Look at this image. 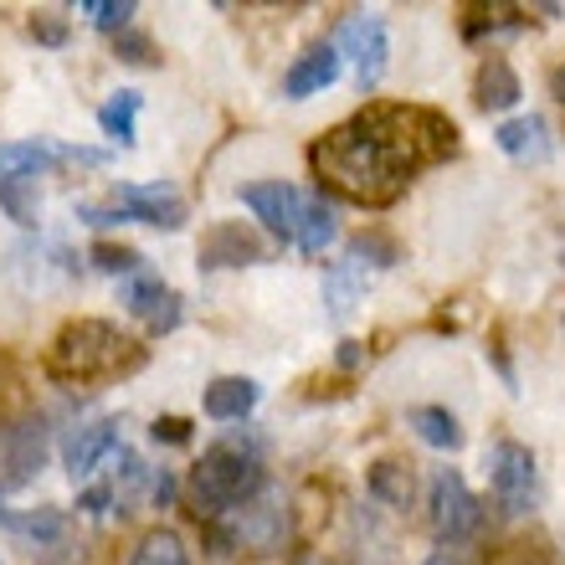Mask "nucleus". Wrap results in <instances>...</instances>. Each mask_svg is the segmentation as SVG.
Listing matches in <instances>:
<instances>
[{"mask_svg":"<svg viewBox=\"0 0 565 565\" xmlns=\"http://www.w3.org/2000/svg\"><path fill=\"white\" fill-rule=\"evenodd\" d=\"M458 154V124L422 104H365L309 145L313 180L350 206H391L406 185Z\"/></svg>","mask_w":565,"mask_h":565,"instance_id":"obj_1","label":"nucleus"},{"mask_svg":"<svg viewBox=\"0 0 565 565\" xmlns=\"http://www.w3.org/2000/svg\"><path fill=\"white\" fill-rule=\"evenodd\" d=\"M145 365V344L129 340L119 324L108 319H67L57 340L46 350V375L67 381V386H93V381H114Z\"/></svg>","mask_w":565,"mask_h":565,"instance_id":"obj_2","label":"nucleus"},{"mask_svg":"<svg viewBox=\"0 0 565 565\" xmlns=\"http://www.w3.org/2000/svg\"><path fill=\"white\" fill-rule=\"evenodd\" d=\"M268 489V473H263V458L247 452L237 443H216L201 452V462L185 478V504H191L195 520H226L237 509L257 504V493Z\"/></svg>","mask_w":565,"mask_h":565,"instance_id":"obj_3","label":"nucleus"},{"mask_svg":"<svg viewBox=\"0 0 565 565\" xmlns=\"http://www.w3.org/2000/svg\"><path fill=\"white\" fill-rule=\"evenodd\" d=\"M431 530L443 545H468L478 535V524H483V504L473 499L468 489V478L458 468H437L431 473Z\"/></svg>","mask_w":565,"mask_h":565,"instance_id":"obj_4","label":"nucleus"},{"mask_svg":"<svg viewBox=\"0 0 565 565\" xmlns=\"http://www.w3.org/2000/svg\"><path fill=\"white\" fill-rule=\"evenodd\" d=\"M489 483H493V499L504 514H530L540 504V468H535V452L514 437L489 447Z\"/></svg>","mask_w":565,"mask_h":565,"instance_id":"obj_5","label":"nucleus"},{"mask_svg":"<svg viewBox=\"0 0 565 565\" xmlns=\"http://www.w3.org/2000/svg\"><path fill=\"white\" fill-rule=\"evenodd\" d=\"M46 452H52V427L36 412L0 427V489H26L46 468Z\"/></svg>","mask_w":565,"mask_h":565,"instance_id":"obj_6","label":"nucleus"},{"mask_svg":"<svg viewBox=\"0 0 565 565\" xmlns=\"http://www.w3.org/2000/svg\"><path fill=\"white\" fill-rule=\"evenodd\" d=\"M334 52H340V57H355V83H360V93H371L375 83L386 77V57H391L386 21H381V15H371V11L344 15Z\"/></svg>","mask_w":565,"mask_h":565,"instance_id":"obj_7","label":"nucleus"},{"mask_svg":"<svg viewBox=\"0 0 565 565\" xmlns=\"http://www.w3.org/2000/svg\"><path fill=\"white\" fill-rule=\"evenodd\" d=\"M108 201H114L129 222L160 226V232H180V226H185V201H180V191L160 185V180H149V185H114Z\"/></svg>","mask_w":565,"mask_h":565,"instance_id":"obj_8","label":"nucleus"},{"mask_svg":"<svg viewBox=\"0 0 565 565\" xmlns=\"http://www.w3.org/2000/svg\"><path fill=\"white\" fill-rule=\"evenodd\" d=\"M242 201L253 206V216L268 226L278 242H298V216H303V191H294L288 180H253Z\"/></svg>","mask_w":565,"mask_h":565,"instance_id":"obj_9","label":"nucleus"},{"mask_svg":"<svg viewBox=\"0 0 565 565\" xmlns=\"http://www.w3.org/2000/svg\"><path fill=\"white\" fill-rule=\"evenodd\" d=\"M201 273H222V268H253L263 263V242L247 232L242 222H216L201 237V253H195Z\"/></svg>","mask_w":565,"mask_h":565,"instance_id":"obj_10","label":"nucleus"},{"mask_svg":"<svg viewBox=\"0 0 565 565\" xmlns=\"http://www.w3.org/2000/svg\"><path fill=\"white\" fill-rule=\"evenodd\" d=\"M124 309L145 319L149 334H170L180 324V294L175 288H164L160 278H149V273H135V278L124 282Z\"/></svg>","mask_w":565,"mask_h":565,"instance_id":"obj_11","label":"nucleus"},{"mask_svg":"<svg viewBox=\"0 0 565 565\" xmlns=\"http://www.w3.org/2000/svg\"><path fill=\"white\" fill-rule=\"evenodd\" d=\"M226 530H222V540L226 545H237V551H253V555H268V551H278L282 545V509H273V504H247V509H237V514H226Z\"/></svg>","mask_w":565,"mask_h":565,"instance_id":"obj_12","label":"nucleus"},{"mask_svg":"<svg viewBox=\"0 0 565 565\" xmlns=\"http://www.w3.org/2000/svg\"><path fill=\"white\" fill-rule=\"evenodd\" d=\"M340 52H334V42H319L309 46L303 57H294V67L282 73V93L288 98H309V93H324L340 83Z\"/></svg>","mask_w":565,"mask_h":565,"instance_id":"obj_13","label":"nucleus"},{"mask_svg":"<svg viewBox=\"0 0 565 565\" xmlns=\"http://www.w3.org/2000/svg\"><path fill=\"white\" fill-rule=\"evenodd\" d=\"M119 447V422H93V427H77L73 437H67V447H62V462H67V473L77 478H88L98 473V462L108 458Z\"/></svg>","mask_w":565,"mask_h":565,"instance_id":"obj_14","label":"nucleus"},{"mask_svg":"<svg viewBox=\"0 0 565 565\" xmlns=\"http://www.w3.org/2000/svg\"><path fill=\"white\" fill-rule=\"evenodd\" d=\"M520 98H524L520 73H514V67H509L504 57H483V62H478L473 104L483 108V114H504V108H514Z\"/></svg>","mask_w":565,"mask_h":565,"instance_id":"obj_15","label":"nucleus"},{"mask_svg":"<svg viewBox=\"0 0 565 565\" xmlns=\"http://www.w3.org/2000/svg\"><path fill=\"white\" fill-rule=\"evenodd\" d=\"M365 483H371V499H381L386 509H412L417 504V468L406 458H375L371 473H365Z\"/></svg>","mask_w":565,"mask_h":565,"instance_id":"obj_16","label":"nucleus"},{"mask_svg":"<svg viewBox=\"0 0 565 565\" xmlns=\"http://www.w3.org/2000/svg\"><path fill=\"white\" fill-rule=\"evenodd\" d=\"M257 381H247V375H216L206 386V417L211 422H242V417H253V406H257Z\"/></svg>","mask_w":565,"mask_h":565,"instance_id":"obj_17","label":"nucleus"},{"mask_svg":"<svg viewBox=\"0 0 565 565\" xmlns=\"http://www.w3.org/2000/svg\"><path fill=\"white\" fill-rule=\"evenodd\" d=\"M493 139H499V149H504L509 160H545L551 154V129H545V119L540 114H520V119H509L493 129Z\"/></svg>","mask_w":565,"mask_h":565,"instance_id":"obj_18","label":"nucleus"},{"mask_svg":"<svg viewBox=\"0 0 565 565\" xmlns=\"http://www.w3.org/2000/svg\"><path fill=\"white\" fill-rule=\"evenodd\" d=\"M52 164H62L57 145L46 139H21V145H0V180H36Z\"/></svg>","mask_w":565,"mask_h":565,"instance_id":"obj_19","label":"nucleus"},{"mask_svg":"<svg viewBox=\"0 0 565 565\" xmlns=\"http://www.w3.org/2000/svg\"><path fill=\"white\" fill-rule=\"evenodd\" d=\"M365 282H371V273L360 268L355 257L334 263V268L324 273V303H329V319H344V313L355 309L360 294H365Z\"/></svg>","mask_w":565,"mask_h":565,"instance_id":"obj_20","label":"nucleus"},{"mask_svg":"<svg viewBox=\"0 0 565 565\" xmlns=\"http://www.w3.org/2000/svg\"><path fill=\"white\" fill-rule=\"evenodd\" d=\"M6 530H11L15 540H26V545H62V535H67V514L62 509H26V514H6Z\"/></svg>","mask_w":565,"mask_h":565,"instance_id":"obj_21","label":"nucleus"},{"mask_svg":"<svg viewBox=\"0 0 565 565\" xmlns=\"http://www.w3.org/2000/svg\"><path fill=\"white\" fill-rule=\"evenodd\" d=\"M334 206H329L324 195H303V216H298V253L319 257L334 242Z\"/></svg>","mask_w":565,"mask_h":565,"instance_id":"obj_22","label":"nucleus"},{"mask_svg":"<svg viewBox=\"0 0 565 565\" xmlns=\"http://www.w3.org/2000/svg\"><path fill=\"white\" fill-rule=\"evenodd\" d=\"M129 565H191V551H185V540H180L175 530L154 524L149 535H139V545H135V555H129Z\"/></svg>","mask_w":565,"mask_h":565,"instance_id":"obj_23","label":"nucleus"},{"mask_svg":"<svg viewBox=\"0 0 565 565\" xmlns=\"http://www.w3.org/2000/svg\"><path fill=\"white\" fill-rule=\"evenodd\" d=\"M406 422L417 427V437L427 447H447V452H452V447H462V427H458V417H452L447 406H417Z\"/></svg>","mask_w":565,"mask_h":565,"instance_id":"obj_24","label":"nucleus"},{"mask_svg":"<svg viewBox=\"0 0 565 565\" xmlns=\"http://www.w3.org/2000/svg\"><path fill=\"white\" fill-rule=\"evenodd\" d=\"M135 114H139V93L124 88L98 108V129H104L114 145H135Z\"/></svg>","mask_w":565,"mask_h":565,"instance_id":"obj_25","label":"nucleus"},{"mask_svg":"<svg viewBox=\"0 0 565 565\" xmlns=\"http://www.w3.org/2000/svg\"><path fill=\"white\" fill-rule=\"evenodd\" d=\"M0 211H6L15 226L42 222V191H36V180H0Z\"/></svg>","mask_w":565,"mask_h":565,"instance_id":"obj_26","label":"nucleus"},{"mask_svg":"<svg viewBox=\"0 0 565 565\" xmlns=\"http://www.w3.org/2000/svg\"><path fill=\"white\" fill-rule=\"evenodd\" d=\"M88 263L98 273H114V278H135V273L145 268V257H139L135 247H124V242H93Z\"/></svg>","mask_w":565,"mask_h":565,"instance_id":"obj_27","label":"nucleus"},{"mask_svg":"<svg viewBox=\"0 0 565 565\" xmlns=\"http://www.w3.org/2000/svg\"><path fill=\"white\" fill-rule=\"evenodd\" d=\"M350 257H355L360 268H396L402 263V247L386 237V232H360L350 242Z\"/></svg>","mask_w":565,"mask_h":565,"instance_id":"obj_28","label":"nucleus"},{"mask_svg":"<svg viewBox=\"0 0 565 565\" xmlns=\"http://www.w3.org/2000/svg\"><path fill=\"white\" fill-rule=\"evenodd\" d=\"M135 11H139L135 0H83V15H88L98 31H114V36H119V31H129Z\"/></svg>","mask_w":565,"mask_h":565,"instance_id":"obj_29","label":"nucleus"},{"mask_svg":"<svg viewBox=\"0 0 565 565\" xmlns=\"http://www.w3.org/2000/svg\"><path fill=\"white\" fill-rule=\"evenodd\" d=\"M114 57L129 62V67H160V52H154V42L145 31H119L114 36Z\"/></svg>","mask_w":565,"mask_h":565,"instance_id":"obj_30","label":"nucleus"},{"mask_svg":"<svg viewBox=\"0 0 565 565\" xmlns=\"http://www.w3.org/2000/svg\"><path fill=\"white\" fill-rule=\"evenodd\" d=\"M73 216H77V222H88V226H98V232H104V226H124V222H129L114 201H77Z\"/></svg>","mask_w":565,"mask_h":565,"instance_id":"obj_31","label":"nucleus"},{"mask_svg":"<svg viewBox=\"0 0 565 565\" xmlns=\"http://www.w3.org/2000/svg\"><path fill=\"white\" fill-rule=\"evenodd\" d=\"M31 36H36V42H46V46H62V42H67V21H62L57 11H42L36 21H31Z\"/></svg>","mask_w":565,"mask_h":565,"instance_id":"obj_32","label":"nucleus"},{"mask_svg":"<svg viewBox=\"0 0 565 565\" xmlns=\"http://www.w3.org/2000/svg\"><path fill=\"white\" fill-rule=\"evenodd\" d=\"M149 437H154V443H170V447H180V443H191V422H185V417H154V427H149Z\"/></svg>","mask_w":565,"mask_h":565,"instance_id":"obj_33","label":"nucleus"},{"mask_svg":"<svg viewBox=\"0 0 565 565\" xmlns=\"http://www.w3.org/2000/svg\"><path fill=\"white\" fill-rule=\"evenodd\" d=\"M170 499H175V473H170V468H154V473H149V504L170 509Z\"/></svg>","mask_w":565,"mask_h":565,"instance_id":"obj_34","label":"nucleus"},{"mask_svg":"<svg viewBox=\"0 0 565 565\" xmlns=\"http://www.w3.org/2000/svg\"><path fill=\"white\" fill-rule=\"evenodd\" d=\"M427 565H478V561H473V551H468V545H443V551L431 555Z\"/></svg>","mask_w":565,"mask_h":565,"instance_id":"obj_35","label":"nucleus"},{"mask_svg":"<svg viewBox=\"0 0 565 565\" xmlns=\"http://www.w3.org/2000/svg\"><path fill=\"white\" fill-rule=\"evenodd\" d=\"M108 504H114V489H88L77 499V509H88V514H104Z\"/></svg>","mask_w":565,"mask_h":565,"instance_id":"obj_36","label":"nucleus"},{"mask_svg":"<svg viewBox=\"0 0 565 565\" xmlns=\"http://www.w3.org/2000/svg\"><path fill=\"white\" fill-rule=\"evenodd\" d=\"M360 360H365V344H360V340H344L340 344V365H344V371H355Z\"/></svg>","mask_w":565,"mask_h":565,"instance_id":"obj_37","label":"nucleus"},{"mask_svg":"<svg viewBox=\"0 0 565 565\" xmlns=\"http://www.w3.org/2000/svg\"><path fill=\"white\" fill-rule=\"evenodd\" d=\"M551 93H555V98H561V104H565V62H561V67H555V73H551Z\"/></svg>","mask_w":565,"mask_h":565,"instance_id":"obj_38","label":"nucleus"}]
</instances>
